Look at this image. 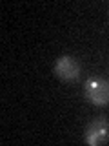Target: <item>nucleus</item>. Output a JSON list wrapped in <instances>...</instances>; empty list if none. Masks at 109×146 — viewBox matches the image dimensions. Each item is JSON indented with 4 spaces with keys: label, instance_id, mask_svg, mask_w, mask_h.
<instances>
[{
    "label": "nucleus",
    "instance_id": "f257e3e1",
    "mask_svg": "<svg viewBox=\"0 0 109 146\" xmlns=\"http://www.w3.org/2000/svg\"><path fill=\"white\" fill-rule=\"evenodd\" d=\"M85 97L95 106H106L109 104V82L102 79H91L85 82Z\"/></svg>",
    "mask_w": 109,
    "mask_h": 146
},
{
    "label": "nucleus",
    "instance_id": "f03ea898",
    "mask_svg": "<svg viewBox=\"0 0 109 146\" xmlns=\"http://www.w3.org/2000/svg\"><path fill=\"white\" fill-rule=\"evenodd\" d=\"M54 75L62 80H75L80 75V66L73 57H60L54 64Z\"/></svg>",
    "mask_w": 109,
    "mask_h": 146
},
{
    "label": "nucleus",
    "instance_id": "7ed1b4c3",
    "mask_svg": "<svg viewBox=\"0 0 109 146\" xmlns=\"http://www.w3.org/2000/svg\"><path fill=\"white\" fill-rule=\"evenodd\" d=\"M107 137H109V124H107V121H104V119H98V121H95V122H91L89 128L85 130V143L87 144H93V146H97V144H104L107 141Z\"/></svg>",
    "mask_w": 109,
    "mask_h": 146
}]
</instances>
